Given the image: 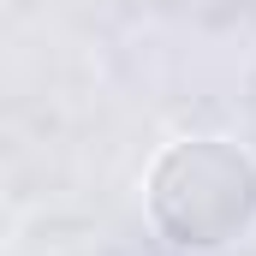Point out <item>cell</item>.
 Wrapping results in <instances>:
<instances>
[{"mask_svg": "<svg viewBox=\"0 0 256 256\" xmlns=\"http://www.w3.org/2000/svg\"><path fill=\"white\" fill-rule=\"evenodd\" d=\"M143 214L161 244L220 256L256 232V161L226 137H179L143 173Z\"/></svg>", "mask_w": 256, "mask_h": 256, "instance_id": "1", "label": "cell"}]
</instances>
